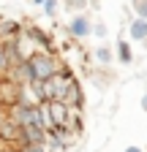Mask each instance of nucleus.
Masks as SVG:
<instances>
[{
	"label": "nucleus",
	"mask_w": 147,
	"mask_h": 152,
	"mask_svg": "<svg viewBox=\"0 0 147 152\" xmlns=\"http://www.w3.org/2000/svg\"><path fill=\"white\" fill-rule=\"evenodd\" d=\"M87 6H90V0H63V8L71 14H82L87 11Z\"/></svg>",
	"instance_id": "nucleus-11"
},
{
	"label": "nucleus",
	"mask_w": 147,
	"mask_h": 152,
	"mask_svg": "<svg viewBox=\"0 0 147 152\" xmlns=\"http://www.w3.org/2000/svg\"><path fill=\"white\" fill-rule=\"evenodd\" d=\"M74 79H76V76H74L71 68H63V71H57L54 76H49V79L44 82V87H41V98H44V103H49V101H63Z\"/></svg>",
	"instance_id": "nucleus-2"
},
{
	"label": "nucleus",
	"mask_w": 147,
	"mask_h": 152,
	"mask_svg": "<svg viewBox=\"0 0 147 152\" xmlns=\"http://www.w3.org/2000/svg\"><path fill=\"white\" fill-rule=\"evenodd\" d=\"M6 120H8V117H6V114H3V109H0V128H3V125H6Z\"/></svg>",
	"instance_id": "nucleus-17"
},
{
	"label": "nucleus",
	"mask_w": 147,
	"mask_h": 152,
	"mask_svg": "<svg viewBox=\"0 0 147 152\" xmlns=\"http://www.w3.org/2000/svg\"><path fill=\"white\" fill-rule=\"evenodd\" d=\"M49 139V128L44 125H22L19 136H16V144H46Z\"/></svg>",
	"instance_id": "nucleus-5"
},
{
	"label": "nucleus",
	"mask_w": 147,
	"mask_h": 152,
	"mask_svg": "<svg viewBox=\"0 0 147 152\" xmlns=\"http://www.w3.org/2000/svg\"><path fill=\"white\" fill-rule=\"evenodd\" d=\"M27 65H30V76H33V79H38V82H46L49 76H54L57 71L65 68L63 60L57 57V52H46V49H38L27 60Z\"/></svg>",
	"instance_id": "nucleus-1"
},
{
	"label": "nucleus",
	"mask_w": 147,
	"mask_h": 152,
	"mask_svg": "<svg viewBox=\"0 0 147 152\" xmlns=\"http://www.w3.org/2000/svg\"><path fill=\"white\" fill-rule=\"evenodd\" d=\"M125 152H142V147H128Z\"/></svg>",
	"instance_id": "nucleus-19"
},
{
	"label": "nucleus",
	"mask_w": 147,
	"mask_h": 152,
	"mask_svg": "<svg viewBox=\"0 0 147 152\" xmlns=\"http://www.w3.org/2000/svg\"><path fill=\"white\" fill-rule=\"evenodd\" d=\"M142 109H144V111H147V92H144V95H142Z\"/></svg>",
	"instance_id": "nucleus-18"
},
{
	"label": "nucleus",
	"mask_w": 147,
	"mask_h": 152,
	"mask_svg": "<svg viewBox=\"0 0 147 152\" xmlns=\"http://www.w3.org/2000/svg\"><path fill=\"white\" fill-rule=\"evenodd\" d=\"M131 8H134V14H136V16L147 19V0H131Z\"/></svg>",
	"instance_id": "nucleus-14"
},
{
	"label": "nucleus",
	"mask_w": 147,
	"mask_h": 152,
	"mask_svg": "<svg viewBox=\"0 0 147 152\" xmlns=\"http://www.w3.org/2000/svg\"><path fill=\"white\" fill-rule=\"evenodd\" d=\"M41 8H44V14H46L49 19H54V16H57V11H60V0H46Z\"/></svg>",
	"instance_id": "nucleus-13"
},
{
	"label": "nucleus",
	"mask_w": 147,
	"mask_h": 152,
	"mask_svg": "<svg viewBox=\"0 0 147 152\" xmlns=\"http://www.w3.org/2000/svg\"><path fill=\"white\" fill-rule=\"evenodd\" d=\"M112 79H115V73H112V71H104V73H101V71H96V73H93V82H96V84H101V87H106Z\"/></svg>",
	"instance_id": "nucleus-12"
},
{
	"label": "nucleus",
	"mask_w": 147,
	"mask_h": 152,
	"mask_svg": "<svg viewBox=\"0 0 147 152\" xmlns=\"http://www.w3.org/2000/svg\"><path fill=\"white\" fill-rule=\"evenodd\" d=\"M115 54H117V60L120 63H131L134 60V52H131V44L125 41V38H117V44H115Z\"/></svg>",
	"instance_id": "nucleus-9"
},
{
	"label": "nucleus",
	"mask_w": 147,
	"mask_h": 152,
	"mask_svg": "<svg viewBox=\"0 0 147 152\" xmlns=\"http://www.w3.org/2000/svg\"><path fill=\"white\" fill-rule=\"evenodd\" d=\"M19 35H22V27L16 22H11V19H3V22H0V41H3V44L16 41Z\"/></svg>",
	"instance_id": "nucleus-7"
},
{
	"label": "nucleus",
	"mask_w": 147,
	"mask_h": 152,
	"mask_svg": "<svg viewBox=\"0 0 147 152\" xmlns=\"http://www.w3.org/2000/svg\"><path fill=\"white\" fill-rule=\"evenodd\" d=\"M90 8H96V11H98V8H101V0H90Z\"/></svg>",
	"instance_id": "nucleus-16"
},
{
	"label": "nucleus",
	"mask_w": 147,
	"mask_h": 152,
	"mask_svg": "<svg viewBox=\"0 0 147 152\" xmlns=\"http://www.w3.org/2000/svg\"><path fill=\"white\" fill-rule=\"evenodd\" d=\"M30 3H33V6H44L46 0H30Z\"/></svg>",
	"instance_id": "nucleus-20"
},
{
	"label": "nucleus",
	"mask_w": 147,
	"mask_h": 152,
	"mask_svg": "<svg viewBox=\"0 0 147 152\" xmlns=\"http://www.w3.org/2000/svg\"><path fill=\"white\" fill-rule=\"evenodd\" d=\"M63 103H65V106H82V103H85V95H82V87H79L76 79L71 82V87H68V92H65Z\"/></svg>",
	"instance_id": "nucleus-8"
},
{
	"label": "nucleus",
	"mask_w": 147,
	"mask_h": 152,
	"mask_svg": "<svg viewBox=\"0 0 147 152\" xmlns=\"http://www.w3.org/2000/svg\"><path fill=\"white\" fill-rule=\"evenodd\" d=\"M65 33L74 38V41H85L87 35H93V19H90V14H87V11L74 14L71 22L65 25Z\"/></svg>",
	"instance_id": "nucleus-3"
},
{
	"label": "nucleus",
	"mask_w": 147,
	"mask_h": 152,
	"mask_svg": "<svg viewBox=\"0 0 147 152\" xmlns=\"http://www.w3.org/2000/svg\"><path fill=\"white\" fill-rule=\"evenodd\" d=\"M106 25L101 22V19H96V22H93V35H98V38H106Z\"/></svg>",
	"instance_id": "nucleus-15"
},
{
	"label": "nucleus",
	"mask_w": 147,
	"mask_h": 152,
	"mask_svg": "<svg viewBox=\"0 0 147 152\" xmlns=\"http://www.w3.org/2000/svg\"><path fill=\"white\" fill-rule=\"evenodd\" d=\"M128 35L134 38V41H147V19H142V16H134L131 22H128Z\"/></svg>",
	"instance_id": "nucleus-6"
},
{
	"label": "nucleus",
	"mask_w": 147,
	"mask_h": 152,
	"mask_svg": "<svg viewBox=\"0 0 147 152\" xmlns=\"http://www.w3.org/2000/svg\"><path fill=\"white\" fill-rule=\"evenodd\" d=\"M115 57H117V54H115L112 49H109L106 44H101V46H96V60H98L101 65H109V63H112V60H115Z\"/></svg>",
	"instance_id": "nucleus-10"
},
{
	"label": "nucleus",
	"mask_w": 147,
	"mask_h": 152,
	"mask_svg": "<svg viewBox=\"0 0 147 152\" xmlns=\"http://www.w3.org/2000/svg\"><path fill=\"white\" fill-rule=\"evenodd\" d=\"M46 109V128H65L68 125V106L63 101H49L44 103Z\"/></svg>",
	"instance_id": "nucleus-4"
}]
</instances>
